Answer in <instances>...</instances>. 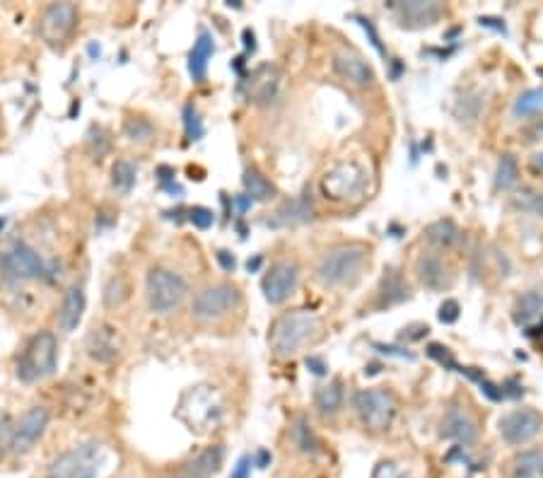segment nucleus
<instances>
[{"label":"nucleus","mask_w":543,"mask_h":478,"mask_svg":"<svg viewBox=\"0 0 543 478\" xmlns=\"http://www.w3.org/2000/svg\"><path fill=\"white\" fill-rule=\"evenodd\" d=\"M324 339V319L311 309H290L273 319L268 329V350L278 360L300 355Z\"/></svg>","instance_id":"nucleus-1"},{"label":"nucleus","mask_w":543,"mask_h":478,"mask_svg":"<svg viewBox=\"0 0 543 478\" xmlns=\"http://www.w3.org/2000/svg\"><path fill=\"white\" fill-rule=\"evenodd\" d=\"M372 264V247L362 242H345L327 249L314 268V278L324 288H355Z\"/></svg>","instance_id":"nucleus-2"},{"label":"nucleus","mask_w":543,"mask_h":478,"mask_svg":"<svg viewBox=\"0 0 543 478\" xmlns=\"http://www.w3.org/2000/svg\"><path fill=\"white\" fill-rule=\"evenodd\" d=\"M59 370V341L51 331H36L27 341L22 355L15 365V375L22 385H36Z\"/></svg>","instance_id":"nucleus-3"},{"label":"nucleus","mask_w":543,"mask_h":478,"mask_svg":"<svg viewBox=\"0 0 543 478\" xmlns=\"http://www.w3.org/2000/svg\"><path fill=\"white\" fill-rule=\"evenodd\" d=\"M353 410L360 426L372 433L382 435L394 426L398 413L397 394L384 386H370V389H358L353 394Z\"/></svg>","instance_id":"nucleus-4"},{"label":"nucleus","mask_w":543,"mask_h":478,"mask_svg":"<svg viewBox=\"0 0 543 478\" xmlns=\"http://www.w3.org/2000/svg\"><path fill=\"white\" fill-rule=\"evenodd\" d=\"M189 295V283L172 268L155 266L146 275V299L153 315H172Z\"/></svg>","instance_id":"nucleus-5"},{"label":"nucleus","mask_w":543,"mask_h":478,"mask_svg":"<svg viewBox=\"0 0 543 478\" xmlns=\"http://www.w3.org/2000/svg\"><path fill=\"white\" fill-rule=\"evenodd\" d=\"M106 452L99 442H80L59 457H53L46 466V478H97L102 471Z\"/></svg>","instance_id":"nucleus-6"},{"label":"nucleus","mask_w":543,"mask_h":478,"mask_svg":"<svg viewBox=\"0 0 543 478\" xmlns=\"http://www.w3.org/2000/svg\"><path fill=\"white\" fill-rule=\"evenodd\" d=\"M367 184H370V174L358 160H341L321 177L319 188L327 201L348 203V201L362 198V194L367 191Z\"/></svg>","instance_id":"nucleus-7"},{"label":"nucleus","mask_w":543,"mask_h":478,"mask_svg":"<svg viewBox=\"0 0 543 478\" xmlns=\"http://www.w3.org/2000/svg\"><path fill=\"white\" fill-rule=\"evenodd\" d=\"M49 274V266L42 259V254L35 247H29L27 242H15L10 244L3 254H0V281L18 288L25 283L39 281Z\"/></svg>","instance_id":"nucleus-8"},{"label":"nucleus","mask_w":543,"mask_h":478,"mask_svg":"<svg viewBox=\"0 0 543 478\" xmlns=\"http://www.w3.org/2000/svg\"><path fill=\"white\" fill-rule=\"evenodd\" d=\"M241 305V292L232 283H210L193 292L191 299V316L196 322L210 324L230 316Z\"/></svg>","instance_id":"nucleus-9"},{"label":"nucleus","mask_w":543,"mask_h":478,"mask_svg":"<svg viewBox=\"0 0 543 478\" xmlns=\"http://www.w3.org/2000/svg\"><path fill=\"white\" fill-rule=\"evenodd\" d=\"M80 10L75 3H51L39 15V36L51 49L66 46L73 32L78 29Z\"/></svg>","instance_id":"nucleus-10"},{"label":"nucleus","mask_w":543,"mask_h":478,"mask_svg":"<svg viewBox=\"0 0 543 478\" xmlns=\"http://www.w3.org/2000/svg\"><path fill=\"white\" fill-rule=\"evenodd\" d=\"M300 278L302 268L293 259H280L276 264H271V268L261 278V292H264L268 305H273V307L285 305L300 288Z\"/></svg>","instance_id":"nucleus-11"},{"label":"nucleus","mask_w":543,"mask_h":478,"mask_svg":"<svg viewBox=\"0 0 543 478\" xmlns=\"http://www.w3.org/2000/svg\"><path fill=\"white\" fill-rule=\"evenodd\" d=\"M49 420H51V413L46 406H32L27 409L15 426L10 427V437H8V452L15 454V457H22V454L32 452L35 444L46 435V427H49Z\"/></svg>","instance_id":"nucleus-12"},{"label":"nucleus","mask_w":543,"mask_h":478,"mask_svg":"<svg viewBox=\"0 0 543 478\" xmlns=\"http://www.w3.org/2000/svg\"><path fill=\"white\" fill-rule=\"evenodd\" d=\"M543 430V413L536 409H512L498 420V433L509 447H524Z\"/></svg>","instance_id":"nucleus-13"},{"label":"nucleus","mask_w":543,"mask_h":478,"mask_svg":"<svg viewBox=\"0 0 543 478\" xmlns=\"http://www.w3.org/2000/svg\"><path fill=\"white\" fill-rule=\"evenodd\" d=\"M240 90L247 97V102L256 104V107H268L280 97L283 90V70L273 66V63H264L259 68H254L249 76L241 80Z\"/></svg>","instance_id":"nucleus-14"},{"label":"nucleus","mask_w":543,"mask_h":478,"mask_svg":"<svg viewBox=\"0 0 543 478\" xmlns=\"http://www.w3.org/2000/svg\"><path fill=\"white\" fill-rule=\"evenodd\" d=\"M331 70L338 80H343L345 85L360 87V90H370L377 83L374 68L355 49H338L331 59Z\"/></svg>","instance_id":"nucleus-15"},{"label":"nucleus","mask_w":543,"mask_h":478,"mask_svg":"<svg viewBox=\"0 0 543 478\" xmlns=\"http://www.w3.org/2000/svg\"><path fill=\"white\" fill-rule=\"evenodd\" d=\"M391 15L401 29H425L437 25L445 15V5L437 0H405V3H391Z\"/></svg>","instance_id":"nucleus-16"},{"label":"nucleus","mask_w":543,"mask_h":478,"mask_svg":"<svg viewBox=\"0 0 543 478\" xmlns=\"http://www.w3.org/2000/svg\"><path fill=\"white\" fill-rule=\"evenodd\" d=\"M440 437L466 450L478 440V423L461 403H449L440 423Z\"/></svg>","instance_id":"nucleus-17"},{"label":"nucleus","mask_w":543,"mask_h":478,"mask_svg":"<svg viewBox=\"0 0 543 478\" xmlns=\"http://www.w3.org/2000/svg\"><path fill=\"white\" fill-rule=\"evenodd\" d=\"M85 350L97 365H112L121 355L119 329L106 322H99L90 329L85 339Z\"/></svg>","instance_id":"nucleus-18"},{"label":"nucleus","mask_w":543,"mask_h":478,"mask_svg":"<svg viewBox=\"0 0 543 478\" xmlns=\"http://www.w3.org/2000/svg\"><path fill=\"white\" fill-rule=\"evenodd\" d=\"M415 275H418L422 288L432 292L449 291L452 283H454V275L449 274V266L445 264V259L440 254H432V251L418 257V261H415Z\"/></svg>","instance_id":"nucleus-19"},{"label":"nucleus","mask_w":543,"mask_h":478,"mask_svg":"<svg viewBox=\"0 0 543 478\" xmlns=\"http://www.w3.org/2000/svg\"><path fill=\"white\" fill-rule=\"evenodd\" d=\"M87 307V295L83 285H70L68 291L63 292V299H60L59 307V326L63 333H73L83 322Z\"/></svg>","instance_id":"nucleus-20"},{"label":"nucleus","mask_w":543,"mask_h":478,"mask_svg":"<svg viewBox=\"0 0 543 478\" xmlns=\"http://www.w3.org/2000/svg\"><path fill=\"white\" fill-rule=\"evenodd\" d=\"M311 403H314V410L319 413L321 418H334L341 413L345 403V386L343 379H328L324 385H319L314 389V396H311Z\"/></svg>","instance_id":"nucleus-21"},{"label":"nucleus","mask_w":543,"mask_h":478,"mask_svg":"<svg viewBox=\"0 0 543 478\" xmlns=\"http://www.w3.org/2000/svg\"><path fill=\"white\" fill-rule=\"evenodd\" d=\"M216 56V39L208 29H201L199 39L193 42V49L189 53V73L193 83H203L208 76V66L210 59Z\"/></svg>","instance_id":"nucleus-22"},{"label":"nucleus","mask_w":543,"mask_h":478,"mask_svg":"<svg viewBox=\"0 0 543 478\" xmlns=\"http://www.w3.org/2000/svg\"><path fill=\"white\" fill-rule=\"evenodd\" d=\"M408 298H411V288L404 281V275L398 274L397 268H387L380 283V291H377V307H394Z\"/></svg>","instance_id":"nucleus-23"},{"label":"nucleus","mask_w":543,"mask_h":478,"mask_svg":"<svg viewBox=\"0 0 543 478\" xmlns=\"http://www.w3.org/2000/svg\"><path fill=\"white\" fill-rule=\"evenodd\" d=\"M224 450L220 444H210L186 464V478H213L223 469Z\"/></svg>","instance_id":"nucleus-24"},{"label":"nucleus","mask_w":543,"mask_h":478,"mask_svg":"<svg viewBox=\"0 0 543 478\" xmlns=\"http://www.w3.org/2000/svg\"><path fill=\"white\" fill-rule=\"evenodd\" d=\"M241 184H244V196H249L251 203H268V201H273L278 196L276 184L256 167L244 170Z\"/></svg>","instance_id":"nucleus-25"},{"label":"nucleus","mask_w":543,"mask_h":478,"mask_svg":"<svg viewBox=\"0 0 543 478\" xmlns=\"http://www.w3.org/2000/svg\"><path fill=\"white\" fill-rule=\"evenodd\" d=\"M509 478H543V447L522 450L512 457L508 469Z\"/></svg>","instance_id":"nucleus-26"},{"label":"nucleus","mask_w":543,"mask_h":478,"mask_svg":"<svg viewBox=\"0 0 543 478\" xmlns=\"http://www.w3.org/2000/svg\"><path fill=\"white\" fill-rule=\"evenodd\" d=\"M512 316H515V324H519V326H531L536 319H541L543 316V291L524 292V295L515 302Z\"/></svg>","instance_id":"nucleus-27"},{"label":"nucleus","mask_w":543,"mask_h":478,"mask_svg":"<svg viewBox=\"0 0 543 478\" xmlns=\"http://www.w3.org/2000/svg\"><path fill=\"white\" fill-rule=\"evenodd\" d=\"M314 220V208L307 198H290L276 211L273 225H302Z\"/></svg>","instance_id":"nucleus-28"},{"label":"nucleus","mask_w":543,"mask_h":478,"mask_svg":"<svg viewBox=\"0 0 543 478\" xmlns=\"http://www.w3.org/2000/svg\"><path fill=\"white\" fill-rule=\"evenodd\" d=\"M425 239L430 242L432 247L452 249L459 244L461 230H459V225L454 220H437L425 227Z\"/></svg>","instance_id":"nucleus-29"},{"label":"nucleus","mask_w":543,"mask_h":478,"mask_svg":"<svg viewBox=\"0 0 543 478\" xmlns=\"http://www.w3.org/2000/svg\"><path fill=\"white\" fill-rule=\"evenodd\" d=\"M543 114V87H531L515 100L512 104V116L515 119H531Z\"/></svg>","instance_id":"nucleus-30"},{"label":"nucleus","mask_w":543,"mask_h":478,"mask_svg":"<svg viewBox=\"0 0 543 478\" xmlns=\"http://www.w3.org/2000/svg\"><path fill=\"white\" fill-rule=\"evenodd\" d=\"M138 181V167L130 160H116L112 164V187L114 191H119L123 196H129L133 187Z\"/></svg>","instance_id":"nucleus-31"},{"label":"nucleus","mask_w":543,"mask_h":478,"mask_svg":"<svg viewBox=\"0 0 543 478\" xmlns=\"http://www.w3.org/2000/svg\"><path fill=\"white\" fill-rule=\"evenodd\" d=\"M293 442L302 454H319V450H321L319 437H317V433L311 430L310 420L304 418V416H300V418L295 420Z\"/></svg>","instance_id":"nucleus-32"},{"label":"nucleus","mask_w":543,"mask_h":478,"mask_svg":"<svg viewBox=\"0 0 543 478\" xmlns=\"http://www.w3.org/2000/svg\"><path fill=\"white\" fill-rule=\"evenodd\" d=\"M123 136L129 138L130 143H150L157 136L155 123L146 116H126L123 121Z\"/></svg>","instance_id":"nucleus-33"},{"label":"nucleus","mask_w":543,"mask_h":478,"mask_svg":"<svg viewBox=\"0 0 543 478\" xmlns=\"http://www.w3.org/2000/svg\"><path fill=\"white\" fill-rule=\"evenodd\" d=\"M519 181V164L515 155H502L498 170H495V188L498 191H508L515 188Z\"/></svg>","instance_id":"nucleus-34"},{"label":"nucleus","mask_w":543,"mask_h":478,"mask_svg":"<svg viewBox=\"0 0 543 478\" xmlns=\"http://www.w3.org/2000/svg\"><path fill=\"white\" fill-rule=\"evenodd\" d=\"M87 150L95 160H102L106 155L112 153V133L104 129V126H90L87 131Z\"/></svg>","instance_id":"nucleus-35"},{"label":"nucleus","mask_w":543,"mask_h":478,"mask_svg":"<svg viewBox=\"0 0 543 478\" xmlns=\"http://www.w3.org/2000/svg\"><path fill=\"white\" fill-rule=\"evenodd\" d=\"M512 205L529 215H543V194L531 187H522L512 196Z\"/></svg>","instance_id":"nucleus-36"},{"label":"nucleus","mask_w":543,"mask_h":478,"mask_svg":"<svg viewBox=\"0 0 543 478\" xmlns=\"http://www.w3.org/2000/svg\"><path fill=\"white\" fill-rule=\"evenodd\" d=\"M126 298H129V285H126V281H123L121 275L109 278V283L104 285V305L109 309L121 307V305L126 302Z\"/></svg>","instance_id":"nucleus-37"},{"label":"nucleus","mask_w":543,"mask_h":478,"mask_svg":"<svg viewBox=\"0 0 543 478\" xmlns=\"http://www.w3.org/2000/svg\"><path fill=\"white\" fill-rule=\"evenodd\" d=\"M181 116H184V131H186V140H189V143H193V140H201V138H203V133H206V129H203V119H201L199 109H196L193 104H186Z\"/></svg>","instance_id":"nucleus-38"},{"label":"nucleus","mask_w":543,"mask_h":478,"mask_svg":"<svg viewBox=\"0 0 543 478\" xmlns=\"http://www.w3.org/2000/svg\"><path fill=\"white\" fill-rule=\"evenodd\" d=\"M189 222L193 227H199V230H208L216 222V213L210 208H206V205H193V208H189Z\"/></svg>","instance_id":"nucleus-39"},{"label":"nucleus","mask_w":543,"mask_h":478,"mask_svg":"<svg viewBox=\"0 0 543 478\" xmlns=\"http://www.w3.org/2000/svg\"><path fill=\"white\" fill-rule=\"evenodd\" d=\"M355 20H358V25L365 29V35L370 36V44L377 49V53H380L382 59H387V49H384V44H382V36L380 32H377V27H374V22L367 18H362V15H355Z\"/></svg>","instance_id":"nucleus-40"},{"label":"nucleus","mask_w":543,"mask_h":478,"mask_svg":"<svg viewBox=\"0 0 543 478\" xmlns=\"http://www.w3.org/2000/svg\"><path fill=\"white\" fill-rule=\"evenodd\" d=\"M372 478H404V469L398 466L397 461L382 459L372 471Z\"/></svg>","instance_id":"nucleus-41"},{"label":"nucleus","mask_w":543,"mask_h":478,"mask_svg":"<svg viewBox=\"0 0 543 478\" xmlns=\"http://www.w3.org/2000/svg\"><path fill=\"white\" fill-rule=\"evenodd\" d=\"M459 315H461V307H459L457 299H452V298L445 299V302H442L440 312H437L442 324H454V322L459 319Z\"/></svg>","instance_id":"nucleus-42"},{"label":"nucleus","mask_w":543,"mask_h":478,"mask_svg":"<svg viewBox=\"0 0 543 478\" xmlns=\"http://www.w3.org/2000/svg\"><path fill=\"white\" fill-rule=\"evenodd\" d=\"M251 466H254V459H251V457H241V459L237 461V466L232 469V476L230 478H249Z\"/></svg>","instance_id":"nucleus-43"},{"label":"nucleus","mask_w":543,"mask_h":478,"mask_svg":"<svg viewBox=\"0 0 543 478\" xmlns=\"http://www.w3.org/2000/svg\"><path fill=\"white\" fill-rule=\"evenodd\" d=\"M216 257H217V264L223 266L227 274H232L234 268H237V259H234L232 254H230V251H224V249H220Z\"/></svg>","instance_id":"nucleus-44"},{"label":"nucleus","mask_w":543,"mask_h":478,"mask_svg":"<svg viewBox=\"0 0 543 478\" xmlns=\"http://www.w3.org/2000/svg\"><path fill=\"white\" fill-rule=\"evenodd\" d=\"M307 368H310L314 375H327V370H328L327 362H324L321 358H317V355H310V358H307Z\"/></svg>","instance_id":"nucleus-45"},{"label":"nucleus","mask_w":543,"mask_h":478,"mask_svg":"<svg viewBox=\"0 0 543 478\" xmlns=\"http://www.w3.org/2000/svg\"><path fill=\"white\" fill-rule=\"evenodd\" d=\"M478 22H481V27H491V29H495V32H500V35H508V27H505V22H502V20L481 18Z\"/></svg>","instance_id":"nucleus-46"},{"label":"nucleus","mask_w":543,"mask_h":478,"mask_svg":"<svg viewBox=\"0 0 543 478\" xmlns=\"http://www.w3.org/2000/svg\"><path fill=\"white\" fill-rule=\"evenodd\" d=\"M244 49H247V53L256 52V35L251 32L249 27L244 29Z\"/></svg>","instance_id":"nucleus-47"},{"label":"nucleus","mask_w":543,"mask_h":478,"mask_svg":"<svg viewBox=\"0 0 543 478\" xmlns=\"http://www.w3.org/2000/svg\"><path fill=\"white\" fill-rule=\"evenodd\" d=\"M234 205H237V211H240V215H244L254 203H251L249 196H244V194H240V196H234Z\"/></svg>","instance_id":"nucleus-48"},{"label":"nucleus","mask_w":543,"mask_h":478,"mask_svg":"<svg viewBox=\"0 0 543 478\" xmlns=\"http://www.w3.org/2000/svg\"><path fill=\"white\" fill-rule=\"evenodd\" d=\"M254 459V466H259V469H266V464L271 461V454L266 452V450H259L256 452V457H251Z\"/></svg>","instance_id":"nucleus-49"},{"label":"nucleus","mask_w":543,"mask_h":478,"mask_svg":"<svg viewBox=\"0 0 543 478\" xmlns=\"http://www.w3.org/2000/svg\"><path fill=\"white\" fill-rule=\"evenodd\" d=\"M10 418L8 416H5V413H3V410H0V437L3 435H8L10 437Z\"/></svg>","instance_id":"nucleus-50"},{"label":"nucleus","mask_w":543,"mask_h":478,"mask_svg":"<svg viewBox=\"0 0 543 478\" xmlns=\"http://www.w3.org/2000/svg\"><path fill=\"white\" fill-rule=\"evenodd\" d=\"M531 167L543 177V153H536L534 157H531Z\"/></svg>","instance_id":"nucleus-51"},{"label":"nucleus","mask_w":543,"mask_h":478,"mask_svg":"<svg viewBox=\"0 0 543 478\" xmlns=\"http://www.w3.org/2000/svg\"><path fill=\"white\" fill-rule=\"evenodd\" d=\"M99 53H102L99 44H90V56H92V59H99Z\"/></svg>","instance_id":"nucleus-52"},{"label":"nucleus","mask_w":543,"mask_h":478,"mask_svg":"<svg viewBox=\"0 0 543 478\" xmlns=\"http://www.w3.org/2000/svg\"><path fill=\"white\" fill-rule=\"evenodd\" d=\"M259 264H261V257L259 259H254V261H249V271H256V268H259Z\"/></svg>","instance_id":"nucleus-53"},{"label":"nucleus","mask_w":543,"mask_h":478,"mask_svg":"<svg viewBox=\"0 0 543 478\" xmlns=\"http://www.w3.org/2000/svg\"><path fill=\"white\" fill-rule=\"evenodd\" d=\"M534 331H539V333H536V336H539V339H543V316H541V319H539V326H536Z\"/></svg>","instance_id":"nucleus-54"}]
</instances>
